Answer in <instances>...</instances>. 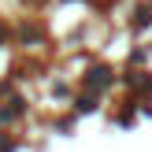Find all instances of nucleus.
I'll list each match as a JSON object with an SVG mask.
<instances>
[{
	"label": "nucleus",
	"mask_w": 152,
	"mask_h": 152,
	"mask_svg": "<svg viewBox=\"0 0 152 152\" xmlns=\"http://www.w3.org/2000/svg\"><path fill=\"white\" fill-rule=\"evenodd\" d=\"M4 37H7V26H4V22H0V41H4Z\"/></svg>",
	"instance_id": "nucleus-1"
}]
</instances>
